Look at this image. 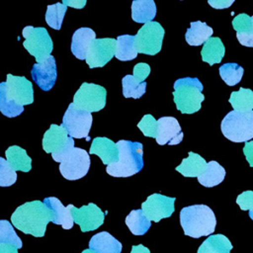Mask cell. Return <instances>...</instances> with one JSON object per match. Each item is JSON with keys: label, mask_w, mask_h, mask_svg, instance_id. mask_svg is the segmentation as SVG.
<instances>
[{"label": "cell", "mask_w": 253, "mask_h": 253, "mask_svg": "<svg viewBox=\"0 0 253 253\" xmlns=\"http://www.w3.org/2000/svg\"><path fill=\"white\" fill-rule=\"evenodd\" d=\"M249 216H250L251 219L253 220V211H249Z\"/></svg>", "instance_id": "obj_48"}, {"label": "cell", "mask_w": 253, "mask_h": 253, "mask_svg": "<svg viewBox=\"0 0 253 253\" xmlns=\"http://www.w3.org/2000/svg\"><path fill=\"white\" fill-rule=\"evenodd\" d=\"M232 244L222 234L210 235L199 247L197 253H230Z\"/></svg>", "instance_id": "obj_28"}, {"label": "cell", "mask_w": 253, "mask_h": 253, "mask_svg": "<svg viewBox=\"0 0 253 253\" xmlns=\"http://www.w3.org/2000/svg\"><path fill=\"white\" fill-rule=\"evenodd\" d=\"M0 243L17 247H22V240L15 232L12 224L5 219L0 220Z\"/></svg>", "instance_id": "obj_36"}, {"label": "cell", "mask_w": 253, "mask_h": 253, "mask_svg": "<svg viewBox=\"0 0 253 253\" xmlns=\"http://www.w3.org/2000/svg\"><path fill=\"white\" fill-rule=\"evenodd\" d=\"M229 103L235 111L248 112L253 109V91L240 87L238 91H233L230 94Z\"/></svg>", "instance_id": "obj_32"}, {"label": "cell", "mask_w": 253, "mask_h": 253, "mask_svg": "<svg viewBox=\"0 0 253 253\" xmlns=\"http://www.w3.org/2000/svg\"><path fill=\"white\" fill-rule=\"evenodd\" d=\"M96 39L95 32L90 28H80L77 29L73 36L71 42V51L78 59H86L88 49L93 40Z\"/></svg>", "instance_id": "obj_20"}, {"label": "cell", "mask_w": 253, "mask_h": 253, "mask_svg": "<svg viewBox=\"0 0 253 253\" xmlns=\"http://www.w3.org/2000/svg\"><path fill=\"white\" fill-rule=\"evenodd\" d=\"M156 142L159 145H176L183 140L184 133L178 121L173 117H162L158 121Z\"/></svg>", "instance_id": "obj_17"}, {"label": "cell", "mask_w": 253, "mask_h": 253, "mask_svg": "<svg viewBox=\"0 0 253 253\" xmlns=\"http://www.w3.org/2000/svg\"><path fill=\"white\" fill-rule=\"evenodd\" d=\"M123 95L126 98H140L146 90V82L140 83L133 75H126L122 80Z\"/></svg>", "instance_id": "obj_33"}, {"label": "cell", "mask_w": 253, "mask_h": 253, "mask_svg": "<svg viewBox=\"0 0 253 253\" xmlns=\"http://www.w3.org/2000/svg\"><path fill=\"white\" fill-rule=\"evenodd\" d=\"M31 75L35 83L43 91H49L56 80V63L52 55H49L41 63L33 65Z\"/></svg>", "instance_id": "obj_16"}, {"label": "cell", "mask_w": 253, "mask_h": 253, "mask_svg": "<svg viewBox=\"0 0 253 253\" xmlns=\"http://www.w3.org/2000/svg\"><path fill=\"white\" fill-rule=\"evenodd\" d=\"M222 134L232 142H247L253 138V111H230L221 121Z\"/></svg>", "instance_id": "obj_5"}, {"label": "cell", "mask_w": 253, "mask_h": 253, "mask_svg": "<svg viewBox=\"0 0 253 253\" xmlns=\"http://www.w3.org/2000/svg\"><path fill=\"white\" fill-rule=\"evenodd\" d=\"M56 162H59V171L67 180H77L84 177L90 167V156L86 150L73 147L61 155Z\"/></svg>", "instance_id": "obj_7"}, {"label": "cell", "mask_w": 253, "mask_h": 253, "mask_svg": "<svg viewBox=\"0 0 253 253\" xmlns=\"http://www.w3.org/2000/svg\"><path fill=\"white\" fill-rule=\"evenodd\" d=\"M232 27L236 31L238 42L244 45L253 47V16L241 13L232 20Z\"/></svg>", "instance_id": "obj_21"}, {"label": "cell", "mask_w": 253, "mask_h": 253, "mask_svg": "<svg viewBox=\"0 0 253 253\" xmlns=\"http://www.w3.org/2000/svg\"><path fill=\"white\" fill-rule=\"evenodd\" d=\"M73 147L74 140L62 126L52 124L43 134L42 148L46 153H51L53 160Z\"/></svg>", "instance_id": "obj_12"}, {"label": "cell", "mask_w": 253, "mask_h": 253, "mask_svg": "<svg viewBox=\"0 0 253 253\" xmlns=\"http://www.w3.org/2000/svg\"><path fill=\"white\" fill-rule=\"evenodd\" d=\"M122 243L107 231L93 235L89 241V248L96 253H121Z\"/></svg>", "instance_id": "obj_22"}, {"label": "cell", "mask_w": 253, "mask_h": 253, "mask_svg": "<svg viewBox=\"0 0 253 253\" xmlns=\"http://www.w3.org/2000/svg\"><path fill=\"white\" fill-rule=\"evenodd\" d=\"M107 91L103 86L84 82L73 97V104L89 113L99 112L106 105Z\"/></svg>", "instance_id": "obj_8"}, {"label": "cell", "mask_w": 253, "mask_h": 253, "mask_svg": "<svg viewBox=\"0 0 253 253\" xmlns=\"http://www.w3.org/2000/svg\"><path fill=\"white\" fill-rule=\"evenodd\" d=\"M236 203L242 211H253V191H245L238 195Z\"/></svg>", "instance_id": "obj_40"}, {"label": "cell", "mask_w": 253, "mask_h": 253, "mask_svg": "<svg viewBox=\"0 0 253 253\" xmlns=\"http://www.w3.org/2000/svg\"><path fill=\"white\" fill-rule=\"evenodd\" d=\"M175 198L161 194H152L141 204V210L149 220L158 222L162 218L171 216L175 211Z\"/></svg>", "instance_id": "obj_14"}, {"label": "cell", "mask_w": 253, "mask_h": 253, "mask_svg": "<svg viewBox=\"0 0 253 253\" xmlns=\"http://www.w3.org/2000/svg\"><path fill=\"white\" fill-rule=\"evenodd\" d=\"M0 253H18V248L12 245L0 243Z\"/></svg>", "instance_id": "obj_45"}, {"label": "cell", "mask_w": 253, "mask_h": 253, "mask_svg": "<svg viewBox=\"0 0 253 253\" xmlns=\"http://www.w3.org/2000/svg\"><path fill=\"white\" fill-rule=\"evenodd\" d=\"M89 153L98 155L105 165L117 163L120 158L118 144L108 137H95L92 141Z\"/></svg>", "instance_id": "obj_19"}, {"label": "cell", "mask_w": 253, "mask_h": 253, "mask_svg": "<svg viewBox=\"0 0 253 253\" xmlns=\"http://www.w3.org/2000/svg\"><path fill=\"white\" fill-rule=\"evenodd\" d=\"M203 84L196 77H184L174 83L173 98L177 110L182 114H194L201 109L205 100Z\"/></svg>", "instance_id": "obj_4"}, {"label": "cell", "mask_w": 253, "mask_h": 253, "mask_svg": "<svg viewBox=\"0 0 253 253\" xmlns=\"http://www.w3.org/2000/svg\"><path fill=\"white\" fill-rule=\"evenodd\" d=\"M164 29L158 22L144 24L135 35L136 49L139 53L155 55L161 50Z\"/></svg>", "instance_id": "obj_10"}, {"label": "cell", "mask_w": 253, "mask_h": 253, "mask_svg": "<svg viewBox=\"0 0 253 253\" xmlns=\"http://www.w3.org/2000/svg\"><path fill=\"white\" fill-rule=\"evenodd\" d=\"M150 73V66L147 63L139 62L134 65L133 67V76L136 78L140 83L145 82L144 80Z\"/></svg>", "instance_id": "obj_41"}, {"label": "cell", "mask_w": 253, "mask_h": 253, "mask_svg": "<svg viewBox=\"0 0 253 253\" xmlns=\"http://www.w3.org/2000/svg\"><path fill=\"white\" fill-rule=\"evenodd\" d=\"M225 52L224 45L221 40L217 37L210 38L203 45L201 50V55L203 61L209 63L210 65H213L215 63H219L223 58Z\"/></svg>", "instance_id": "obj_24"}, {"label": "cell", "mask_w": 253, "mask_h": 253, "mask_svg": "<svg viewBox=\"0 0 253 253\" xmlns=\"http://www.w3.org/2000/svg\"><path fill=\"white\" fill-rule=\"evenodd\" d=\"M6 82L0 83V91H3L6 98L20 106L34 103L33 84L24 76L7 74Z\"/></svg>", "instance_id": "obj_11"}, {"label": "cell", "mask_w": 253, "mask_h": 253, "mask_svg": "<svg viewBox=\"0 0 253 253\" xmlns=\"http://www.w3.org/2000/svg\"><path fill=\"white\" fill-rule=\"evenodd\" d=\"M225 177L224 168L216 161L208 162L205 172L198 177V181L205 187H213L220 184Z\"/></svg>", "instance_id": "obj_30"}, {"label": "cell", "mask_w": 253, "mask_h": 253, "mask_svg": "<svg viewBox=\"0 0 253 253\" xmlns=\"http://www.w3.org/2000/svg\"><path fill=\"white\" fill-rule=\"evenodd\" d=\"M17 180L16 171L11 167L9 162L0 157V186L8 187L13 185Z\"/></svg>", "instance_id": "obj_37"}, {"label": "cell", "mask_w": 253, "mask_h": 253, "mask_svg": "<svg viewBox=\"0 0 253 253\" xmlns=\"http://www.w3.org/2000/svg\"><path fill=\"white\" fill-rule=\"evenodd\" d=\"M0 110L1 113L9 118L17 117L24 111V107L8 100L3 91H0Z\"/></svg>", "instance_id": "obj_38"}, {"label": "cell", "mask_w": 253, "mask_h": 253, "mask_svg": "<svg viewBox=\"0 0 253 253\" xmlns=\"http://www.w3.org/2000/svg\"><path fill=\"white\" fill-rule=\"evenodd\" d=\"M137 49L135 44V36L122 35L117 38L116 54L115 56L122 61L131 60L137 56Z\"/></svg>", "instance_id": "obj_29"}, {"label": "cell", "mask_w": 253, "mask_h": 253, "mask_svg": "<svg viewBox=\"0 0 253 253\" xmlns=\"http://www.w3.org/2000/svg\"><path fill=\"white\" fill-rule=\"evenodd\" d=\"M120 158L117 163L107 166L106 171L113 177H129L143 167V146L140 142L121 139L117 142Z\"/></svg>", "instance_id": "obj_3"}, {"label": "cell", "mask_w": 253, "mask_h": 253, "mask_svg": "<svg viewBox=\"0 0 253 253\" xmlns=\"http://www.w3.org/2000/svg\"><path fill=\"white\" fill-rule=\"evenodd\" d=\"M234 0H209V4L214 9H225L228 8Z\"/></svg>", "instance_id": "obj_43"}, {"label": "cell", "mask_w": 253, "mask_h": 253, "mask_svg": "<svg viewBox=\"0 0 253 253\" xmlns=\"http://www.w3.org/2000/svg\"><path fill=\"white\" fill-rule=\"evenodd\" d=\"M62 3L66 6H71L75 9H82L84 7V5L86 4V1H84V0H71V1L63 0Z\"/></svg>", "instance_id": "obj_44"}, {"label": "cell", "mask_w": 253, "mask_h": 253, "mask_svg": "<svg viewBox=\"0 0 253 253\" xmlns=\"http://www.w3.org/2000/svg\"><path fill=\"white\" fill-rule=\"evenodd\" d=\"M218 70L221 79L228 86H234L239 83L244 72L243 67L234 62L224 63L219 67Z\"/></svg>", "instance_id": "obj_34"}, {"label": "cell", "mask_w": 253, "mask_h": 253, "mask_svg": "<svg viewBox=\"0 0 253 253\" xmlns=\"http://www.w3.org/2000/svg\"><path fill=\"white\" fill-rule=\"evenodd\" d=\"M7 161L15 171L29 172L32 169V159L26 150L18 145H12L5 152Z\"/></svg>", "instance_id": "obj_26"}, {"label": "cell", "mask_w": 253, "mask_h": 253, "mask_svg": "<svg viewBox=\"0 0 253 253\" xmlns=\"http://www.w3.org/2000/svg\"><path fill=\"white\" fill-rule=\"evenodd\" d=\"M13 225L26 234L42 237L50 219L49 210L43 202L32 201L18 207L11 215Z\"/></svg>", "instance_id": "obj_1"}, {"label": "cell", "mask_w": 253, "mask_h": 253, "mask_svg": "<svg viewBox=\"0 0 253 253\" xmlns=\"http://www.w3.org/2000/svg\"><path fill=\"white\" fill-rule=\"evenodd\" d=\"M180 223L184 233L199 238L213 233L216 219L213 211L206 205H193L180 211Z\"/></svg>", "instance_id": "obj_2"}, {"label": "cell", "mask_w": 253, "mask_h": 253, "mask_svg": "<svg viewBox=\"0 0 253 253\" xmlns=\"http://www.w3.org/2000/svg\"><path fill=\"white\" fill-rule=\"evenodd\" d=\"M243 153L249 165L253 167V140L245 142V145L243 147Z\"/></svg>", "instance_id": "obj_42"}, {"label": "cell", "mask_w": 253, "mask_h": 253, "mask_svg": "<svg viewBox=\"0 0 253 253\" xmlns=\"http://www.w3.org/2000/svg\"><path fill=\"white\" fill-rule=\"evenodd\" d=\"M22 35L25 38L24 47L36 58L37 63L42 62L50 55L53 43L45 28L27 26L23 29Z\"/></svg>", "instance_id": "obj_6"}, {"label": "cell", "mask_w": 253, "mask_h": 253, "mask_svg": "<svg viewBox=\"0 0 253 253\" xmlns=\"http://www.w3.org/2000/svg\"><path fill=\"white\" fill-rule=\"evenodd\" d=\"M150 221L142 210H133L126 217V224L134 235H143L146 233L151 226Z\"/></svg>", "instance_id": "obj_31"}, {"label": "cell", "mask_w": 253, "mask_h": 253, "mask_svg": "<svg viewBox=\"0 0 253 253\" xmlns=\"http://www.w3.org/2000/svg\"><path fill=\"white\" fill-rule=\"evenodd\" d=\"M43 203L49 210L51 222L61 225L63 229L72 228L74 223L71 212L73 205H68L67 207H64L62 203L55 197L44 198Z\"/></svg>", "instance_id": "obj_18"}, {"label": "cell", "mask_w": 253, "mask_h": 253, "mask_svg": "<svg viewBox=\"0 0 253 253\" xmlns=\"http://www.w3.org/2000/svg\"><path fill=\"white\" fill-rule=\"evenodd\" d=\"M82 253H96V252L89 248V249H85V250H83V251H82Z\"/></svg>", "instance_id": "obj_47"}, {"label": "cell", "mask_w": 253, "mask_h": 253, "mask_svg": "<svg viewBox=\"0 0 253 253\" xmlns=\"http://www.w3.org/2000/svg\"><path fill=\"white\" fill-rule=\"evenodd\" d=\"M212 29L201 21L191 22V28L187 29L185 39L190 45H201L212 35Z\"/></svg>", "instance_id": "obj_27"}, {"label": "cell", "mask_w": 253, "mask_h": 253, "mask_svg": "<svg viewBox=\"0 0 253 253\" xmlns=\"http://www.w3.org/2000/svg\"><path fill=\"white\" fill-rule=\"evenodd\" d=\"M207 165L208 163L201 155L190 151L188 153V157L184 158L181 164L176 167V171H178L185 177L198 178L205 172Z\"/></svg>", "instance_id": "obj_23"}, {"label": "cell", "mask_w": 253, "mask_h": 253, "mask_svg": "<svg viewBox=\"0 0 253 253\" xmlns=\"http://www.w3.org/2000/svg\"><path fill=\"white\" fill-rule=\"evenodd\" d=\"M66 10L67 6L63 3L48 5L45 13V22L47 23V25L54 30H60Z\"/></svg>", "instance_id": "obj_35"}, {"label": "cell", "mask_w": 253, "mask_h": 253, "mask_svg": "<svg viewBox=\"0 0 253 253\" xmlns=\"http://www.w3.org/2000/svg\"><path fill=\"white\" fill-rule=\"evenodd\" d=\"M130 253H150L149 249L145 246H143L142 244H139V245H133L131 247V251Z\"/></svg>", "instance_id": "obj_46"}, {"label": "cell", "mask_w": 253, "mask_h": 253, "mask_svg": "<svg viewBox=\"0 0 253 253\" xmlns=\"http://www.w3.org/2000/svg\"><path fill=\"white\" fill-rule=\"evenodd\" d=\"M71 212L74 222L80 226L82 232L92 231L99 228L103 224L105 218V213L93 203H90L87 206H82L79 209L73 206Z\"/></svg>", "instance_id": "obj_15"}, {"label": "cell", "mask_w": 253, "mask_h": 253, "mask_svg": "<svg viewBox=\"0 0 253 253\" xmlns=\"http://www.w3.org/2000/svg\"><path fill=\"white\" fill-rule=\"evenodd\" d=\"M137 126L142 131L143 135L150 136L153 138L157 137L158 122L153 118V116L149 114L144 115L140 122L137 124Z\"/></svg>", "instance_id": "obj_39"}, {"label": "cell", "mask_w": 253, "mask_h": 253, "mask_svg": "<svg viewBox=\"0 0 253 253\" xmlns=\"http://www.w3.org/2000/svg\"><path fill=\"white\" fill-rule=\"evenodd\" d=\"M156 15V6L153 0H134L131 3V18L136 23L152 22Z\"/></svg>", "instance_id": "obj_25"}, {"label": "cell", "mask_w": 253, "mask_h": 253, "mask_svg": "<svg viewBox=\"0 0 253 253\" xmlns=\"http://www.w3.org/2000/svg\"><path fill=\"white\" fill-rule=\"evenodd\" d=\"M61 126L67 130L70 137L89 139L88 134L92 126V115L71 103L65 111Z\"/></svg>", "instance_id": "obj_9"}, {"label": "cell", "mask_w": 253, "mask_h": 253, "mask_svg": "<svg viewBox=\"0 0 253 253\" xmlns=\"http://www.w3.org/2000/svg\"><path fill=\"white\" fill-rule=\"evenodd\" d=\"M117 40L113 38L95 39L92 41L86 56V63L90 68L103 67L116 54Z\"/></svg>", "instance_id": "obj_13"}]
</instances>
